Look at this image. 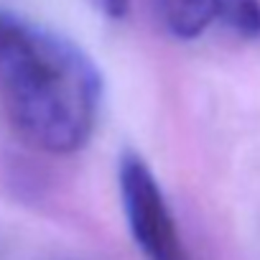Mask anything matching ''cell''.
Listing matches in <instances>:
<instances>
[{"label":"cell","instance_id":"1","mask_svg":"<svg viewBox=\"0 0 260 260\" xmlns=\"http://www.w3.org/2000/svg\"><path fill=\"white\" fill-rule=\"evenodd\" d=\"M102 77L67 36L0 11V105L36 151L67 156L94 130Z\"/></svg>","mask_w":260,"mask_h":260},{"label":"cell","instance_id":"3","mask_svg":"<svg viewBox=\"0 0 260 260\" xmlns=\"http://www.w3.org/2000/svg\"><path fill=\"white\" fill-rule=\"evenodd\" d=\"M156 13L174 39L191 41L217 21V0H156Z\"/></svg>","mask_w":260,"mask_h":260},{"label":"cell","instance_id":"5","mask_svg":"<svg viewBox=\"0 0 260 260\" xmlns=\"http://www.w3.org/2000/svg\"><path fill=\"white\" fill-rule=\"evenodd\" d=\"M94 3L110 18H125L130 11V0H94Z\"/></svg>","mask_w":260,"mask_h":260},{"label":"cell","instance_id":"2","mask_svg":"<svg viewBox=\"0 0 260 260\" xmlns=\"http://www.w3.org/2000/svg\"><path fill=\"white\" fill-rule=\"evenodd\" d=\"M117 179L130 232L143 255L148 260H194L146 161L136 153H125L120 158Z\"/></svg>","mask_w":260,"mask_h":260},{"label":"cell","instance_id":"4","mask_svg":"<svg viewBox=\"0 0 260 260\" xmlns=\"http://www.w3.org/2000/svg\"><path fill=\"white\" fill-rule=\"evenodd\" d=\"M217 18L240 39H260V0H217Z\"/></svg>","mask_w":260,"mask_h":260}]
</instances>
